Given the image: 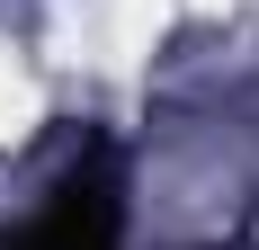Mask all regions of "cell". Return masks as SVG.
Returning <instances> with one entry per match:
<instances>
[{
    "label": "cell",
    "instance_id": "1",
    "mask_svg": "<svg viewBox=\"0 0 259 250\" xmlns=\"http://www.w3.org/2000/svg\"><path fill=\"white\" fill-rule=\"evenodd\" d=\"M116 232H125V179H116L107 152H90V161L45 197V215L27 232H9L0 250H116Z\"/></svg>",
    "mask_w": 259,
    "mask_h": 250
}]
</instances>
